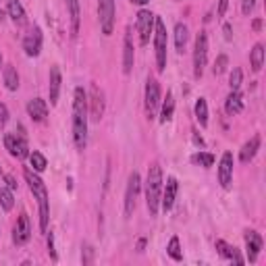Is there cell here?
Instances as JSON below:
<instances>
[{
  "instance_id": "obj_1",
  "label": "cell",
  "mask_w": 266,
  "mask_h": 266,
  "mask_svg": "<svg viewBox=\"0 0 266 266\" xmlns=\"http://www.w3.org/2000/svg\"><path fill=\"white\" fill-rule=\"evenodd\" d=\"M73 142L77 150L87 146V94L83 87H75L73 94Z\"/></svg>"
},
{
  "instance_id": "obj_2",
  "label": "cell",
  "mask_w": 266,
  "mask_h": 266,
  "mask_svg": "<svg viewBox=\"0 0 266 266\" xmlns=\"http://www.w3.org/2000/svg\"><path fill=\"white\" fill-rule=\"evenodd\" d=\"M160 195H162V169L158 162H152L148 166V177H146V206L150 216L158 214Z\"/></svg>"
},
{
  "instance_id": "obj_3",
  "label": "cell",
  "mask_w": 266,
  "mask_h": 266,
  "mask_svg": "<svg viewBox=\"0 0 266 266\" xmlns=\"http://www.w3.org/2000/svg\"><path fill=\"white\" fill-rule=\"evenodd\" d=\"M23 175H25V181L29 185V190H32V193H34V198L38 200V206H40V229L46 233L48 231V219H50V204H48L46 185L40 177H38L36 173H32L29 169H25Z\"/></svg>"
},
{
  "instance_id": "obj_4",
  "label": "cell",
  "mask_w": 266,
  "mask_h": 266,
  "mask_svg": "<svg viewBox=\"0 0 266 266\" xmlns=\"http://www.w3.org/2000/svg\"><path fill=\"white\" fill-rule=\"evenodd\" d=\"M154 48H156V69L162 73L166 69V27L162 19L154 21Z\"/></svg>"
},
{
  "instance_id": "obj_5",
  "label": "cell",
  "mask_w": 266,
  "mask_h": 266,
  "mask_svg": "<svg viewBox=\"0 0 266 266\" xmlns=\"http://www.w3.org/2000/svg\"><path fill=\"white\" fill-rule=\"evenodd\" d=\"M206 58H208V36H206V32H200L193 46V75L195 77L204 75Z\"/></svg>"
},
{
  "instance_id": "obj_6",
  "label": "cell",
  "mask_w": 266,
  "mask_h": 266,
  "mask_svg": "<svg viewBox=\"0 0 266 266\" xmlns=\"http://www.w3.org/2000/svg\"><path fill=\"white\" fill-rule=\"evenodd\" d=\"M158 106H160V85H158V81L150 77L146 83V114L150 121L158 113Z\"/></svg>"
},
{
  "instance_id": "obj_7",
  "label": "cell",
  "mask_w": 266,
  "mask_h": 266,
  "mask_svg": "<svg viewBox=\"0 0 266 266\" xmlns=\"http://www.w3.org/2000/svg\"><path fill=\"white\" fill-rule=\"evenodd\" d=\"M4 146H6V150L19 160H23L29 156V146H27V140H25L23 133H6L4 135Z\"/></svg>"
},
{
  "instance_id": "obj_8",
  "label": "cell",
  "mask_w": 266,
  "mask_h": 266,
  "mask_svg": "<svg viewBox=\"0 0 266 266\" xmlns=\"http://www.w3.org/2000/svg\"><path fill=\"white\" fill-rule=\"evenodd\" d=\"M98 17H100L102 34L111 36L114 25V0H98Z\"/></svg>"
},
{
  "instance_id": "obj_9",
  "label": "cell",
  "mask_w": 266,
  "mask_h": 266,
  "mask_svg": "<svg viewBox=\"0 0 266 266\" xmlns=\"http://www.w3.org/2000/svg\"><path fill=\"white\" fill-rule=\"evenodd\" d=\"M140 187H142V179H140V173H131L129 175V181H127V191H125V216H131L135 210V202H137V193H140Z\"/></svg>"
},
{
  "instance_id": "obj_10",
  "label": "cell",
  "mask_w": 266,
  "mask_h": 266,
  "mask_svg": "<svg viewBox=\"0 0 266 266\" xmlns=\"http://www.w3.org/2000/svg\"><path fill=\"white\" fill-rule=\"evenodd\" d=\"M90 100H87V104H90V114H92V121H100L102 114H104V92L98 87L96 83L90 85Z\"/></svg>"
},
{
  "instance_id": "obj_11",
  "label": "cell",
  "mask_w": 266,
  "mask_h": 266,
  "mask_svg": "<svg viewBox=\"0 0 266 266\" xmlns=\"http://www.w3.org/2000/svg\"><path fill=\"white\" fill-rule=\"evenodd\" d=\"M154 21H156V17L150 11L137 13V32H140V42L144 46L150 42V36L154 34Z\"/></svg>"
},
{
  "instance_id": "obj_12",
  "label": "cell",
  "mask_w": 266,
  "mask_h": 266,
  "mask_svg": "<svg viewBox=\"0 0 266 266\" xmlns=\"http://www.w3.org/2000/svg\"><path fill=\"white\" fill-rule=\"evenodd\" d=\"M32 237V225H29V216L23 212L21 216L17 219V225L13 229V241L17 245H25Z\"/></svg>"
},
{
  "instance_id": "obj_13",
  "label": "cell",
  "mask_w": 266,
  "mask_h": 266,
  "mask_svg": "<svg viewBox=\"0 0 266 266\" xmlns=\"http://www.w3.org/2000/svg\"><path fill=\"white\" fill-rule=\"evenodd\" d=\"M23 50H25L27 56H38V54L42 52V29L40 27H34L32 32L25 36Z\"/></svg>"
},
{
  "instance_id": "obj_14",
  "label": "cell",
  "mask_w": 266,
  "mask_h": 266,
  "mask_svg": "<svg viewBox=\"0 0 266 266\" xmlns=\"http://www.w3.org/2000/svg\"><path fill=\"white\" fill-rule=\"evenodd\" d=\"M231 181H233V154L225 152L221 158V164H219V183L225 190H229Z\"/></svg>"
},
{
  "instance_id": "obj_15",
  "label": "cell",
  "mask_w": 266,
  "mask_h": 266,
  "mask_svg": "<svg viewBox=\"0 0 266 266\" xmlns=\"http://www.w3.org/2000/svg\"><path fill=\"white\" fill-rule=\"evenodd\" d=\"M262 237H260V233H256V231H245V250H248V260L254 264L256 260H258V254L262 250Z\"/></svg>"
},
{
  "instance_id": "obj_16",
  "label": "cell",
  "mask_w": 266,
  "mask_h": 266,
  "mask_svg": "<svg viewBox=\"0 0 266 266\" xmlns=\"http://www.w3.org/2000/svg\"><path fill=\"white\" fill-rule=\"evenodd\" d=\"M27 114L32 116L36 123H44L46 116H48V104H46V100H42V98H34V100H29Z\"/></svg>"
},
{
  "instance_id": "obj_17",
  "label": "cell",
  "mask_w": 266,
  "mask_h": 266,
  "mask_svg": "<svg viewBox=\"0 0 266 266\" xmlns=\"http://www.w3.org/2000/svg\"><path fill=\"white\" fill-rule=\"evenodd\" d=\"M177 190H179V183H177V179H175V177H169V179H166L164 193L160 195V204H162L164 212H169V210L173 208V204H175V198H177Z\"/></svg>"
},
{
  "instance_id": "obj_18",
  "label": "cell",
  "mask_w": 266,
  "mask_h": 266,
  "mask_svg": "<svg viewBox=\"0 0 266 266\" xmlns=\"http://www.w3.org/2000/svg\"><path fill=\"white\" fill-rule=\"evenodd\" d=\"M6 8H8V15H11L13 23L15 25H25L27 23V15H25V8L21 6L19 0H6Z\"/></svg>"
},
{
  "instance_id": "obj_19",
  "label": "cell",
  "mask_w": 266,
  "mask_h": 266,
  "mask_svg": "<svg viewBox=\"0 0 266 266\" xmlns=\"http://www.w3.org/2000/svg\"><path fill=\"white\" fill-rule=\"evenodd\" d=\"M61 69L58 67H52L50 69V85H48V90H50V104L54 106L58 102V96H61Z\"/></svg>"
},
{
  "instance_id": "obj_20",
  "label": "cell",
  "mask_w": 266,
  "mask_h": 266,
  "mask_svg": "<svg viewBox=\"0 0 266 266\" xmlns=\"http://www.w3.org/2000/svg\"><path fill=\"white\" fill-rule=\"evenodd\" d=\"M69 8V19H71V38L79 34V0H65Z\"/></svg>"
},
{
  "instance_id": "obj_21",
  "label": "cell",
  "mask_w": 266,
  "mask_h": 266,
  "mask_svg": "<svg viewBox=\"0 0 266 266\" xmlns=\"http://www.w3.org/2000/svg\"><path fill=\"white\" fill-rule=\"evenodd\" d=\"M225 111H227V114H239L243 111V98H241V94L237 90H233L229 96H227Z\"/></svg>"
},
{
  "instance_id": "obj_22",
  "label": "cell",
  "mask_w": 266,
  "mask_h": 266,
  "mask_svg": "<svg viewBox=\"0 0 266 266\" xmlns=\"http://www.w3.org/2000/svg\"><path fill=\"white\" fill-rule=\"evenodd\" d=\"M133 71V44L129 34L125 36V44H123V73L129 75Z\"/></svg>"
},
{
  "instance_id": "obj_23",
  "label": "cell",
  "mask_w": 266,
  "mask_h": 266,
  "mask_svg": "<svg viewBox=\"0 0 266 266\" xmlns=\"http://www.w3.org/2000/svg\"><path fill=\"white\" fill-rule=\"evenodd\" d=\"M216 250H219V254L223 256V258H227V260H233L235 264H243V258L239 256V252L235 250V248H231L227 241H223V239H219L216 241Z\"/></svg>"
},
{
  "instance_id": "obj_24",
  "label": "cell",
  "mask_w": 266,
  "mask_h": 266,
  "mask_svg": "<svg viewBox=\"0 0 266 266\" xmlns=\"http://www.w3.org/2000/svg\"><path fill=\"white\" fill-rule=\"evenodd\" d=\"M258 150H260V135H254L252 140L241 148L239 160H241V162H250V160L254 158V156H256V152H258Z\"/></svg>"
},
{
  "instance_id": "obj_25",
  "label": "cell",
  "mask_w": 266,
  "mask_h": 266,
  "mask_svg": "<svg viewBox=\"0 0 266 266\" xmlns=\"http://www.w3.org/2000/svg\"><path fill=\"white\" fill-rule=\"evenodd\" d=\"M250 65H252V71L258 73L262 65H264V46L262 44H256L250 52Z\"/></svg>"
},
{
  "instance_id": "obj_26",
  "label": "cell",
  "mask_w": 266,
  "mask_h": 266,
  "mask_svg": "<svg viewBox=\"0 0 266 266\" xmlns=\"http://www.w3.org/2000/svg\"><path fill=\"white\" fill-rule=\"evenodd\" d=\"M2 79H4V85H6V90L15 92L17 87H19V73H17V69H15L13 65H6V67H4Z\"/></svg>"
},
{
  "instance_id": "obj_27",
  "label": "cell",
  "mask_w": 266,
  "mask_h": 266,
  "mask_svg": "<svg viewBox=\"0 0 266 266\" xmlns=\"http://www.w3.org/2000/svg\"><path fill=\"white\" fill-rule=\"evenodd\" d=\"M187 38H190V32H187V25L177 23V25H175V46H177V50H179V52H183V50H185V46H187Z\"/></svg>"
},
{
  "instance_id": "obj_28",
  "label": "cell",
  "mask_w": 266,
  "mask_h": 266,
  "mask_svg": "<svg viewBox=\"0 0 266 266\" xmlns=\"http://www.w3.org/2000/svg\"><path fill=\"white\" fill-rule=\"evenodd\" d=\"M173 113H175V98L169 92L166 94V100L162 102V108H160V123H169L173 119Z\"/></svg>"
},
{
  "instance_id": "obj_29",
  "label": "cell",
  "mask_w": 266,
  "mask_h": 266,
  "mask_svg": "<svg viewBox=\"0 0 266 266\" xmlns=\"http://www.w3.org/2000/svg\"><path fill=\"white\" fill-rule=\"evenodd\" d=\"M195 119L202 127L208 125V104H206V98H200L198 102H195Z\"/></svg>"
},
{
  "instance_id": "obj_30",
  "label": "cell",
  "mask_w": 266,
  "mask_h": 266,
  "mask_svg": "<svg viewBox=\"0 0 266 266\" xmlns=\"http://www.w3.org/2000/svg\"><path fill=\"white\" fill-rule=\"evenodd\" d=\"M0 206H2L6 212L13 210L15 198H13V190H11V187H0Z\"/></svg>"
},
{
  "instance_id": "obj_31",
  "label": "cell",
  "mask_w": 266,
  "mask_h": 266,
  "mask_svg": "<svg viewBox=\"0 0 266 266\" xmlns=\"http://www.w3.org/2000/svg\"><path fill=\"white\" fill-rule=\"evenodd\" d=\"M29 162H32V166H34L36 173H42L46 166H48L46 156H44L42 152H32V154H29Z\"/></svg>"
},
{
  "instance_id": "obj_32",
  "label": "cell",
  "mask_w": 266,
  "mask_h": 266,
  "mask_svg": "<svg viewBox=\"0 0 266 266\" xmlns=\"http://www.w3.org/2000/svg\"><path fill=\"white\" fill-rule=\"evenodd\" d=\"M166 252H169V256H171L175 262H181V260H183V252H181V248H179V237H171Z\"/></svg>"
},
{
  "instance_id": "obj_33",
  "label": "cell",
  "mask_w": 266,
  "mask_h": 266,
  "mask_svg": "<svg viewBox=\"0 0 266 266\" xmlns=\"http://www.w3.org/2000/svg\"><path fill=\"white\" fill-rule=\"evenodd\" d=\"M191 162L204 166V169H210V166L214 164V156H212L210 152H198V154H195L193 158H191Z\"/></svg>"
},
{
  "instance_id": "obj_34",
  "label": "cell",
  "mask_w": 266,
  "mask_h": 266,
  "mask_svg": "<svg viewBox=\"0 0 266 266\" xmlns=\"http://www.w3.org/2000/svg\"><path fill=\"white\" fill-rule=\"evenodd\" d=\"M241 79H243V73H241V69H239V67H235L233 71H231V77H229V85H231V90H239V85H241Z\"/></svg>"
},
{
  "instance_id": "obj_35",
  "label": "cell",
  "mask_w": 266,
  "mask_h": 266,
  "mask_svg": "<svg viewBox=\"0 0 266 266\" xmlns=\"http://www.w3.org/2000/svg\"><path fill=\"white\" fill-rule=\"evenodd\" d=\"M227 65H229V58H227V54H221V56H216V61H214V67H212V73H214V75H221V73H225Z\"/></svg>"
},
{
  "instance_id": "obj_36",
  "label": "cell",
  "mask_w": 266,
  "mask_h": 266,
  "mask_svg": "<svg viewBox=\"0 0 266 266\" xmlns=\"http://www.w3.org/2000/svg\"><path fill=\"white\" fill-rule=\"evenodd\" d=\"M256 6V0H241V13L243 15H250Z\"/></svg>"
},
{
  "instance_id": "obj_37",
  "label": "cell",
  "mask_w": 266,
  "mask_h": 266,
  "mask_svg": "<svg viewBox=\"0 0 266 266\" xmlns=\"http://www.w3.org/2000/svg\"><path fill=\"white\" fill-rule=\"evenodd\" d=\"M8 123V108H6V104H0V129Z\"/></svg>"
},
{
  "instance_id": "obj_38",
  "label": "cell",
  "mask_w": 266,
  "mask_h": 266,
  "mask_svg": "<svg viewBox=\"0 0 266 266\" xmlns=\"http://www.w3.org/2000/svg\"><path fill=\"white\" fill-rule=\"evenodd\" d=\"M48 254H50V258H52V260H56V258H58L56 252H54V235H52V233L48 235Z\"/></svg>"
},
{
  "instance_id": "obj_39",
  "label": "cell",
  "mask_w": 266,
  "mask_h": 266,
  "mask_svg": "<svg viewBox=\"0 0 266 266\" xmlns=\"http://www.w3.org/2000/svg\"><path fill=\"white\" fill-rule=\"evenodd\" d=\"M227 4H229V0H219V17H225Z\"/></svg>"
},
{
  "instance_id": "obj_40",
  "label": "cell",
  "mask_w": 266,
  "mask_h": 266,
  "mask_svg": "<svg viewBox=\"0 0 266 266\" xmlns=\"http://www.w3.org/2000/svg\"><path fill=\"white\" fill-rule=\"evenodd\" d=\"M83 252H85V258H83V264H92V252H94V250L90 248V245H85V250H83Z\"/></svg>"
},
{
  "instance_id": "obj_41",
  "label": "cell",
  "mask_w": 266,
  "mask_h": 266,
  "mask_svg": "<svg viewBox=\"0 0 266 266\" xmlns=\"http://www.w3.org/2000/svg\"><path fill=\"white\" fill-rule=\"evenodd\" d=\"M4 181H6V187H11V190H17V183H15V177H11V175H6V177H4Z\"/></svg>"
},
{
  "instance_id": "obj_42",
  "label": "cell",
  "mask_w": 266,
  "mask_h": 266,
  "mask_svg": "<svg viewBox=\"0 0 266 266\" xmlns=\"http://www.w3.org/2000/svg\"><path fill=\"white\" fill-rule=\"evenodd\" d=\"M223 32H225V38H227V40H231V38H233V34H231L233 29H231V25H229V23H227V25L223 27Z\"/></svg>"
},
{
  "instance_id": "obj_43",
  "label": "cell",
  "mask_w": 266,
  "mask_h": 266,
  "mask_svg": "<svg viewBox=\"0 0 266 266\" xmlns=\"http://www.w3.org/2000/svg\"><path fill=\"white\" fill-rule=\"evenodd\" d=\"M260 27H262V21H260V19H256V21L252 23V29H254V32H260Z\"/></svg>"
},
{
  "instance_id": "obj_44",
  "label": "cell",
  "mask_w": 266,
  "mask_h": 266,
  "mask_svg": "<svg viewBox=\"0 0 266 266\" xmlns=\"http://www.w3.org/2000/svg\"><path fill=\"white\" fill-rule=\"evenodd\" d=\"M144 248H146V239H140V241H137V250H140V252H142Z\"/></svg>"
},
{
  "instance_id": "obj_45",
  "label": "cell",
  "mask_w": 266,
  "mask_h": 266,
  "mask_svg": "<svg viewBox=\"0 0 266 266\" xmlns=\"http://www.w3.org/2000/svg\"><path fill=\"white\" fill-rule=\"evenodd\" d=\"M193 140H195V144H200V146H204V140L200 135H193Z\"/></svg>"
},
{
  "instance_id": "obj_46",
  "label": "cell",
  "mask_w": 266,
  "mask_h": 266,
  "mask_svg": "<svg viewBox=\"0 0 266 266\" xmlns=\"http://www.w3.org/2000/svg\"><path fill=\"white\" fill-rule=\"evenodd\" d=\"M135 4H146V2H150V0H133Z\"/></svg>"
},
{
  "instance_id": "obj_47",
  "label": "cell",
  "mask_w": 266,
  "mask_h": 266,
  "mask_svg": "<svg viewBox=\"0 0 266 266\" xmlns=\"http://www.w3.org/2000/svg\"><path fill=\"white\" fill-rule=\"evenodd\" d=\"M0 21H4V11L2 8H0Z\"/></svg>"
},
{
  "instance_id": "obj_48",
  "label": "cell",
  "mask_w": 266,
  "mask_h": 266,
  "mask_svg": "<svg viewBox=\"0 0 266 266\" xmlns=\"http://www.w3.org/2000/svg\"><path fill=\"white\" fill-rule=\"evenodd\" d=\"M0 67H2V54H0Z\"/></svg>"
}]
</instances>
